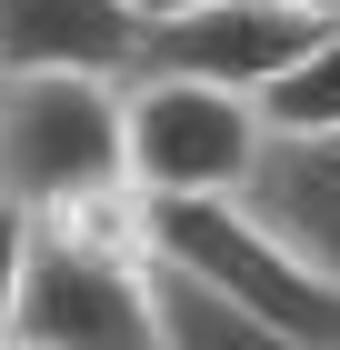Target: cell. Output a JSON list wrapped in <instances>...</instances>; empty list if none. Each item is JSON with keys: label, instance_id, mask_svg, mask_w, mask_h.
<instances>
[{"label": "cell", "instance_id": "8fae6325", "mask_svg": "<svg viewBox=\"0 0 340 350\" xmlns=\"http://www.w3.org/2000/svg\"><path fill=\"white\" fill-rule=\"evenodd\" d=\"M140 21H181V10H200V0H131Z\"/></svg>", "mask_w": 340, "mask_h": 350}, {"label": "cell", "instance_id": "277c9868", "mask_svg": "<svg viewBox=\"0 0 340 350\" xmlns=\"http://www.w3.org/2000/svg\"><path fill=\"white\" fill-rule=\"evenodd\" d=\"M120 81L90 70H0V190L51 211L120 190Z\"/></svg>", "mask_w": 340, "mask_h": 350}, {"label": "cell", "instance_id": "ba28073f", "mask_svg": "<svg viewBox=\"0 0 340 350\" xmlns=\"http://www.w3.org/2000/svg\"><path fill=\"white\" fill-rule=\"evenodd\" d=\"M140 300H151V350H270V330L170 250H140Z\"/></svg>", "mask_w": 340, "mask_h": 350}, {"label": "cell", "instance_id": "7a4b0ae2", "mask_svg": "<svg viewBox=\"0 0 340 350\" xmlns=\"http://www.w3.org/2000/svg\"><path fill=\"white\" fill-rule=\"evenodd\" d=\"M151 250L210 270L220 291L270 330V350H340V280L290 241L280 220H261L240 190H181V200H140Z\"/></svg>", "mask_w": 340, "mask_h": 350}, {"label": "cell", "instance_id": "52a82bcc", "mask_svg": "<svg viewBox=\"0 0 340 350\" xmlns=\"http://www.w3.org/2000/svg\"><path fill=\"white\" fill-rule=\"evenodd\" d=\"M240 200H250L261 220H280L290 241L340 280V131H320V140H261V170H250Z\"/></svg>", "mask_w": 340, "mask_h": 350}, {"label": "cell", "instance_id": "9c48e42d", "mask_svg": "<svg viewBox=\"0 0 340 350\" xmlns=\"http://www.w3.org/2000/svg\"><path fill=\"white\" fill-rule=\"evenodd\" d=\"M250 110H261L270 140H320V131H340V10L311 21V40L250 90Z\"/></svg>", "mask_w": 340, "mask_h": 350}, {"label": "cell", "instance_id": "3957f363", "mask_svg": "<svg viewBox=\"0 0 340 350\" xmlns=\"http://www.w3.org/2000/svg\"><path fill=\"white\" fill-rule=\"evenodd\" d=\"M261 110L250 90L200 81V70H160L140 60L120 81V170L140 200H181V190H250L261 170Z\"/></svg>", "mask_w": 340, "mask_h": 350}, {"label": "cell", "instance_id": "6da1fadb", "mask_svg": "<svg viewBox=\"0 0 340 350\" xmlns=\"http://www.w3.org/2000/svg\"><path fill=\"white\" fill-rule=\"evenodd\" d=\"M140 190H90L30 211V260L10 291V340L21 350H151V300H140Z\"/></svg>", "mask_w": 340, "mask_h": 350}, {"label": "cell", "instance_id": "8992f818", "mask_svg": "<svg viewBox=\"0 0 340 350\" xmlns=\"http://www.w3.org/2000/svg\"><path fill=\"white\" fill-rule=\"evenodd\" d=\"M140 21L131 0H0V70H90L131 81L140 70Z\"/></svg>", "mask_w": 340, "mask_h": 350}, {"label": "cell", "instance_id": "30bf717a", "mask_svg": "<svg viewBox=\"0 0 340 350\" xmlns=\"http://www.w3.org/2000/svg\"><path fill=\"white\" fill-rule=\"evenodd\" d=\"M21 260H30V200L0 190V340H10V291H21Z\"/></svg>", "mask_w": 340, "mask_h": 350}, {"label": "cell", "instance_id": "5b68a950", "mask_svg": "<svg viewBox=\"0 0 340 350\" xmlns=\"http://www.w3.org/2000/svg\"><path fill=\"white\" fill-rule=\"evenodd\" d=\"M311 21L320 10H300V0H200V10H181V21H151L140 60L200 70V81H231V90H261L270 70L311 40Z\"/></svg>", "mask_w": 340, "mask_h": 350}]
</instances>
